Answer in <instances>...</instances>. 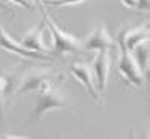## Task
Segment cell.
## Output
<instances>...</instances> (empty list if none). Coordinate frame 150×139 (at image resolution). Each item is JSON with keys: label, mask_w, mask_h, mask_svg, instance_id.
<instances>
[{"label": "cell", "mask_w": 150, "mask_h": 139, "mask_svg": "<svg viewBox=\"0 0 150 139\" xmlns=\"http://www.w3.org/2000/svg\"><path fill=\"white\" fill-rule=\"evenodd\" d=\"M40 9H41V14H43L45 25L48 27L50 33L53 36V55L54 56H63V55H66V53H78V51H81V50H83V45H81L83 41H81L78 36L63 31L61 28L50 18V15L43 10V5H41Z\"/></svg>", "instance_id": "cell-1"}, {"label": "cell", "mask_w": 150, "mask_h": 139, "mask_svg": "<svg viewBox=\"0 0 150 139\" xmlns=\"http://www.w3.org/2000/svg\"><path fill=\"white\" fill-rule=\"evenodd\" d=\"M68 106H69V103H68L66 96H64L59 90H56V88H50V90L40 93V96L36 98V104H35L33 114H35L36 119H40V118H43L46 113L68 108Z\"/></svg>", "instance_id": "cell-2"}, {"label": "cell", "mask_w": 150, "mask_h": 139, "mask_svg": "<svg viewBox=\"0 0 150 139\" xmlns=\"http://www.w3.org/2000/svg\"><path fill=\"white\" fill-rule=\"evenodd\" d=\"M117 70H119V75L127 83H130L135 88L142 86V83H144V71L140 70L139 63L135 61L134 55L129 50H125L124 46H120V56H119Z\"/></svg>", "instance_id": "cell-3"}, {"label": "cell", "mask_w": 150, "mask_h": 139, "mask_svg": "<svg viewBox=\"0 0 150 139\" xmlns=\"http://www.w3.org/2000/svg\"><path fill=\"white\" fill-rule=\"evenodd\" d=\"M93 78L96 83V88L101 93H106L107 83H109V75H110V55L109 50H99L94 58L93 65Z\"/></svg>", "instance_id": "cell-4"}, {"label": "cell", "mask_w": 150, "mask_h": 139, "mask_svg": "<svg viewBox=\"0 0 150 139\" xmlns=\"http://www.w3.org/2000/svg\"><path fill=\"white\" fill-rule=\"evenodd\" d=\"M81 45H83V50L99 51V50H110V48H114L115 41H114V38L109 35V31L106 30L104 25H97V27L88 35V38H86Z\"/></svg>", "instance_id": "cell-5"}, {"label": "cell", "mask_w": 150, "mask_h": 139, "mask_svg": "<svg viewBox=\"0 0 150 139\" xmlns=\"http://www.w3.org/2000/svg\"><path fill=\"white\" fill-rule=\"evenodd\" d=\"M46 80H53V73L50 71L48 68H31L20 80V86H18L17 93L23 94L28 93V91H38L40 85Z\"/></svg>", "instance_id": "cell-6"}, {"label": "cell", "mask_w": 150, "mask_h": 139, "mask_svg": "<svg viewBox=\"0 0 150 139\" xmlns=\"http://www.w3.org/2000/svg\"><path fill=\"white\" fill-rule=\"evenodd\" d=\"M0 48H4L5 51H10V53H15L18 56H23V58H35V60H40V58H51L48 56V53H40V51H31V50L22 46V43L17 40H13L12 36L5 31V28L0 27Z\"/></svg>", "instance_id": "cell-7"}, {"label": "cell", "mask_w": 150, "mask_h": 139, "mask_svg": "<svg viewBox=\"0 0 150 139\" xmlns=\"http://www.w3.org/2000/svg\"><path fill=\"white\" fill-rule=\"evenodd\" d=\"M69 73L84 86V90L88 91L94 99L99 98V91H97L96 83H94V78H93V70H91L86 63H79V61L73 63V65L69 66Z\"/></svg>", "instance_id": "cell-8"}, {"label": "cell", "mask_w": 150, "mask_h": 139, "mask_svg": "<svg viewBox=\"0 0 150 139\" xmlns=\"http://www.w3.org/2000/svg\"><path fill=\"white\" fill-rule=\"evenodd\" d=\"M149 40V27L147 25H140L137 28H132V30H127L120 33L119 38V46H124L125 50L132 51L139 43Z\"/></svg>", "instance_id": "cell-9"}, {"label": "cell", "mask_w": 150, "mask_h": 139, "mask_svg": "<svg viewBox=\"0 0 150 139\" xmlns=\"http://www.w3.org/2000/svg\"><path fill=\"white\" fill-rule=\"evenodd\" d=\"M43 30H45V22H41L40 25L30 28V31L25 33V36L22 38V46L31 50V51H40L43 53Z\"/></svg>", "instance_id": "cell-10"}, {"label": "cell", "mask_w": 150, "mask_h": 139, "mask_svg": "<svg viewBox=\"0 0 150 139\" xmlns=\"http://www.w3.org/2000/svg\"><path fill=\"white\" fill-rule=\"evenodd\" d=\"M130 53L134 55L135 61L139 63L140 70L144 71V75H145L147 66H149V40H145V41H142V43H139V45H137L135 48L130 51Z\"/></svg>", "instance_id": "cell-11"}, {"label": "cell", "mask_w": 150, "mask_h": 139, "mask_svg": "<svg viewBox=\"0 0 150 139\" xmlns=\"http://www.w3.org/2000/svg\"><path fill=\"white\" fill-rule=\"evenodd\" d=\"M88 0H45V4L50 5V7H56V9H61V7H74V5H81Z\"/></svg>", "instance_id": "cell-12"}, {"label": "cell", "mask_w": 150, "mask_h": 139, "mask_svg": "<svg viewBox=\"0 0 150 139\" xmlns=\"http://www.w3.org/2000/svg\"><path fill=\"white\" fill-rule=\"evenodd\" d=\"M12 5H20V7H23V9H35V2L33 0H8Z\"/></svg>", "instance_id": "cell-13"}, {"label": "cell", "mask_w": 150, "mask_h": 139, "mask_svg": "<svg viewBox=\"0 0 150 139\" xmlns=\"http://www.w3.org/2000/svg\"><path fill=\"white\" fill-rule=\"evenodd\" d=\"M149 9H150V0H137V10L149 12Z\"/></svg>", "instance_id": "cell-14"}, {"label": "cell", "mask_w": 150, "mask_h": 139, "mask_svg": "<svg viewBox=\"0 0 150 139\" xmlns=\"http://www.w3.org/2000/svg\"><path fill=\"white\" fill-rule=\"evenodd\" d=\"M122 5L125 9H130V10H135L137 9V0H120Z\"/></svg>", "instance_id": "cell-15"}, {"label": "cell", "mask_w": 150, "mask_h": 139, "mask_svg": "<svg viewBox=\"0 0 150 139\" xmlns=\"http://www.w3.org/2000/svg\"><path fill=\"white\" fill-rule=\"evenodd\" d=\"M10 5H12V4H10L8 0H0V9L5 10V12H10V14H13V10L10 9Z\"/></svg>", "instance_id": "cell-16"}, {"label": "cell", "mask_w": 150, "mask_h": 139, "mask_svg": "<svg viewBox=\"0 0 150 139\" xmlns=\"http://www.w3.org/2000/svg\"><path fill=\"white\" fill-rule=\"evenodd\" d=\"M4 91H0V123L4 121V106H5V101H4Z\"/></svg>", "instance_id": "cell-17"}]
</instances>
